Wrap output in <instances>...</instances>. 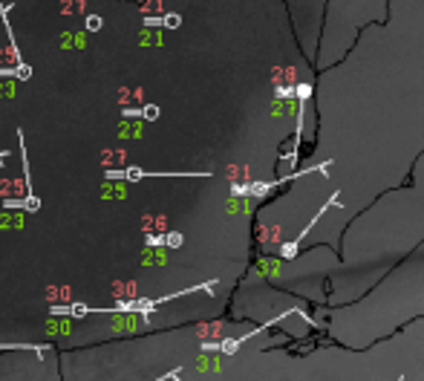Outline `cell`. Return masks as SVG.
Segmentation results:
<instances>
[{
	"label": "cell",
	"instance_id": "cell-1",
	"mask_svg": "<svg viewBox=\"0 0 424 381\" xmlns=\"http://www.w3.org/2000/svg\"><path fill=\"white\" fill-rule=\"evenodd\" d=\"M335 202H338V194H332V196L326 199V205H320V211L315 214V217H312L309 225H306V228H303L300 234H297V237L292 240V243H283V246H280V257H283V260H294V257H297V248H300V243L306 240V234H309V231L315 228V225H318V220H320V217H323V214H326Z\"/></svg>",
	"mask_w": 424,
	"mask_h": 381
},
{
	"label": "cell",
	"instance_id": "cell-2",
	"mask_svg": "<svg viewBox=\"0 0 424 381\" xmlns=\"http://www.w3.org/2000/svg\"><path fill=\"white\" fill-rule=\"evenodd\" d=\"M165 23H168V26H179V18H176V15H168V18H165Z\"/></svg>",
	"mask_w": 424,
	"mask_h": 381
},
{
	"label": "cell",
	"instance_id": "cell-3",
	"mask_svg": "<svg viewBox=\"0 0 424 381\" xmlns=\"http://www.w3.org/2000/svg\"><path fill=\"white\" fill-rule=\"evenodd\" d=\"M87 26H89V29H98V26H101V20H98V18H89Z\"/></svg>",
	"mask_w": 424,
	"mask_h": 381
},
{
	"label": "cell",
	"instance_id": "cell-4",
	"mask_svg": "<svg viewBox=\"0 0 424 381\" xmlns=\"http://www.w3.org/2000/svg\"><path fill=\"white\" fill-rule=\"evenodd\" d=\"M398 381H404V378H398Z\"/></svg>",
	"mask_w": 424,
	"mask_h": 381
}]
</instances>
